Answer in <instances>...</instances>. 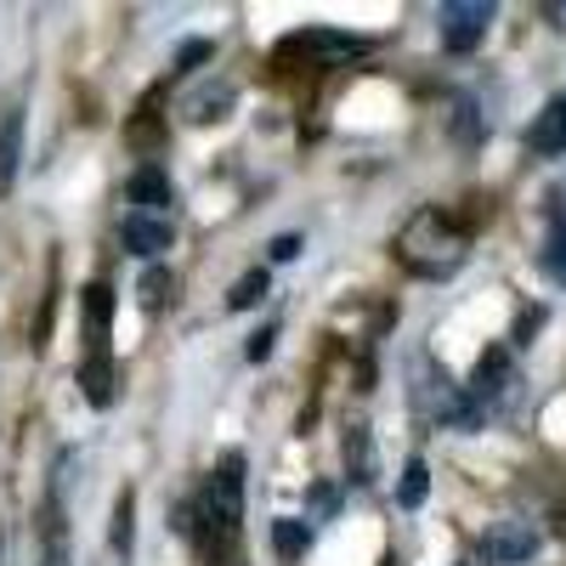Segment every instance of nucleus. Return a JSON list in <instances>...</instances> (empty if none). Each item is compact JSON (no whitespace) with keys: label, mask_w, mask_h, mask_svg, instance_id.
<instances>
[{"label":"nucleus","mask_w":566,"mask_h":566,"mask_svg":"<svg viewBox=\"0 0 566 566\" xmlns=\"http://www.w3.org/2000/svg\"><path fill=\"white\" fill-rule=\"evenodd\" d=\"M397 255H402V266L419 272V277H442V272H453V266L464 261V232H459L442 210H419V216L408 221V232L397 239Z\"/></svg>","instance_id":"f257e3e1"},{"label":"nucleus","mask_w":566,"mask_h":566,"mask_svg":"<svg viewBox=\"0 0 566 566\" xmlns=\"http://www.w3.org/2000/svg\"><path fill=\"white\" fill-rule=\"evenodd\" d=\"M239 510H244V459L227 453V459L216 464L210 488H205V515H210V527L232 533V527H239Z\"/></svg>","instance_id":"f03ea898"},{"label":"nucleus","mask_w":566,"mask_h":566,"mask_svg":"<svg viewBox=\"0 0 566 566\" xmlns=\"http://www.w3.org/2000/svg\"><path fill=\"white\" fill-rule=\"evenodd\" d=\"M488 23H493L488 0H448V7H442V45H448V52H476Z\"/></svg>","instance_id":"7ed1b4c3"},{"label":"nucleus","mask_w":566,"mask_h":566,"mask_svg":"<svg viewBox=\"0 0 566 566\" xmlns=\"http://www.w3.org/2000/svg\"><path fill=\"white\" fill-rule=\"evenodd\" d=\"M538 549V527L533 522H493L482 533V560L488 566H522Z\"/></svg>","instance_id":"20e7f679"},{"label":"nucleus","mask_w":566,"mask_h":566,"mask_svg":"<svg viewBox=\"0 0 566 566\" xmlns=\"http://www.w3.org/2000/svg\"><path fill=\"white\" fill-rule=\"evenodd\" d=\"M295 52H306V57H317V63H340V57L368 52V40H357V34H328V29H306V34L283 40V57H295Z\"/></svg>","instance_id":"39448f33"},{"label":"nucleus","mask_w":566,"mask_h":566,"mask_svg":"<svg viewBox=\"0 0 566 566\" xmlns=\"http://www.w3.org/2000/svg\"><path fill=\"white\" fill-rule=\"evenodd\" d=\"M40 566H69V522H63V493L57 488L40 510Z\"/></svg>","instance_id":"423d86ee"},{"label":"nucleus","mask_w":566,"mask_h":566,"mask_svg":"<svg viewBox=\"0 0 566 566\" xmlns=\"http://www.w3.org/2000/svg\"><path fill=\"white\" fill-rule=\"evenodd\" d=\"M80 391H85L91 408H108V402H114V357H108V346H91V352H85V363H80Z\"/></svg>","instance_id":"0eeeda50"},{"label":"nucleus","mask_w":566,"mask_h":566,"mask_svg":"<svg viewBox=\"0 0 566 566\" xmlns=\"http://www.w3.org/2000/svg\"><path fill=\"white\" fill-rule=\"evenodd\" d=\"M125 244L136 250V255H165L170 244H176V232H170V221H159V216H125Z\"/></svg>","instance_id":"6e6552de"},{"label":"nucleus","mask_w":566,"mask_h":566,"mask_svg":"<svg viewBox=\"0 0 566 566\" xmlns=\"http://www.w3.org/2000/svg\"><path fill=\"white\" fill-rule=\"evenodd\" d=\"M424 408H431L442 424H453V431H476V419H482V413H476V402H464V397H459L448 380L424 391Z\"/></svg>","instance_id":"1a4fd4ad"},{"label":"nucleus","mask_w":566,"mask_h":566,"mask_svg":"<svg viewBox=\"0 0 566 566\" xmlns=\"http://www.w3.org/2000/svg\"><path fill=\"white\" fill-rule=\"evenodd\" d=\"M527 148H533V154H560V148H566V97H555V103L533 119Z\"/></svg>","instance_id":"9d476101"},{"label":"nucleus","mask_w":566,"mask_h":566,"mask_svg":"<svg viewBox=\"0 0 566 566\" xmlns=\"http://www.w3.org/2000/svg\"><path fill=\"white\" fill-rule=\"evenodd\" d=\"M80 312L91 323V346H103L108 323H114V290H108V283H85V290H80Z\"/></svg>","instance_id":"9b49d317"},{"label":"nucleus","mask_w":566,"mask_h":566,"mask_svg":"<svg viewBox=\"0 0 566 566\" xmlns=\"http://www.w3.org/2000/svg\"><path fill=\"white\" fill-rule=\"evenodd\" d=\"M18 159H23V108L0 114V187L18 181Z\"/></svg>","instance_id":"f8f14e48"},{"label":"nucleus","mask_w":566,"mask_h":566,"mask_svg":"<svg viewBox=\"0 0 566 566\" xmlns=\"http://www.w3.org/2000/svg\"><path fill=\"white\" fill-rule=\"evenodd\" d=\"M125 193H130V205H148V210H159V205H170V176H165L159 165H142V170L125 181Z\"/></svg>","instance_id":"ddd939ff"},{"label":"nucleus","mask_w":566,"mask_h":566,"mask_svg":"<svg viewBox=\"0 0 566 566\" xmlns=\"http://www.w3.org/2000/svg\"><path fill=\"white\" fill-rule=\"evenodd\" d=\"M306 544H312V527H306V522H295V515H277V522H272V549H277V560H301Z\"/></svg>","instance_id":"4468645a"},{"label":"nucleus","mask_w":566,"mask_h":566,"mask_svg":"<svg viewBox=\"0 0 566 566\" xmlns=\"http://www.w3.org/2000/svg\"><path fill=\"white\" fill-rule=\"evenodd\" d=\"M424 493H431V470H424V459H408L402 464V482H397V504L402 510H419Z\"/></svg>","instance_id":"2eb2a0df"},{"label":"nucleus","mask_w":566,"mask_h":566,"mask_svg":"<svg viewBox=\"0 0 566 566\" xmlns=\"http://www.w3.org/2000/svg\"><path fill=\"white\" fill-rule=\"evenodd\" d=\"M272 290V277H266V266H255V272H244L239 283H232V295H227V306L232 312H250V306H261V295Z\"/></svg>","instance_id":"dca6fc26"},{"label":"nucleus","mask_w":566,"mask_h":566,"mask_svg":"<svg viewBox=\"0 0 566 566\" xmlns=\"http://www.w3.org/2000/svg\"><path fill=\"white\" fill-rule=\"evenodd\" d=\"M170 290H176V277H170L165 266H148V272H142V283H136L142 306H165V301H170Z\"/></svg>","instance_id":"f3484780"},{"label":"nucleus","mask_w":566,"mask_h":566,"mask_svg":"<svg viewBox=\"0 0 566 566\" xmlns=\"http://www.w3.org/2000/svg\"><path fill=\"white\" fill-rule=\"evenodd\" d=\"M504 374H510V357H504V352L493 346V352H488V357L476 363V391H482V397H493V391H499V380H504Z\"/></svg>","instance_id":"a211bd4d"},{"label":"nucleus","mask_w":566,"mask_h":566,"mask_svg":"<svg viewBox=\"0 0 566 566\" xmlns=\"http://www.w3.org/2000/svg\"><path fill=\"white\" fill-rule=\"evenodd\" d=\"M346 459L357 476L352 482H374V459H368V437H363V424H352V437H346Z\"/></svg>","instance_id":"6ab92c4d"},{"label":"nucleus","mask_w":566,"mask_h":566,"mask_svg":"<svg viewBox=\"0 0 566 566\" xmlns=\"http://www.w3.org/2000/svg\"><path fill=\"white\" fill-rule=\"evenodd\" d=\"M130 515H136V499L119 493V504H114V549H125V555H130Z\"/></svg>","instance_id":"aec40b11"},{"label":"nucleus","mask_w":566,"mask_h":566,"mask_svg":"<svg viewBox=\"0 0 566 566\" xmlns=\"http://www.w3.org/2000/svg\"><path fill=\"white\" fill-rule=\"evenodd\" d=\"M544 266H549L555 277H566V221H555V239H549V250H544Z\"/></svg>","instance_id":"412c9836"},{"label":"nucleus","mask_w":566,"mask_h":566,"mask_svg":"<svg viewBox=\"0 0 566 566\" xmlns=\"http://www.w3.org/2000/svg\"><path fill=\"white\" fill-rule=\"evenodd\" d=\"M210 57H216L210 40H187L181 52H176V69H199V63H210Z\"/></svg>","instance_id":"4be33fe9"},{"label":"nucleus","mask_w":566,"mask_h":566,"mask_svg":"<svg viewBox=\"0 0 566 566\" xmlns=\"http://www.w3.org/2000/svg\"><path fill=\"white\" fill-rule=\"evenodd\" d=\"M125 136L136 142V148H154V142H159V125H154V114H142V119H136Z\"/></svg>","instance_id":"5701e85b"},{"label":"nucleus","mask_w":566,"mask_h":566,"mask_svg":"<svg viewBox=\"0 0 566 566\" xmlns=\"http://www.w3.org/2000/svg\"><path fill=\"white\" fill-rule=\"evenodd\" d=\"M272 340H277V328H255V335H250V363L272 357Z\"/></svg>","instance_id":"b1692460"},{"label":"nucleus","mask_w":566,"mask_h":566,"mask_svg":"<svg viewBox=\"0 0 566 566\" xmlns=\"http://www.w3.org/2000/svg\"><path fill=\"white\" fill-rule=\"evenodd\" d=\"M301 255V239L295 232H283V239H272V261H295Z\"/></svg>","instance_id":"393cba45"},{"label":"nucleus","mask_w":566,"mask_h":566,"mask_svg":"<svg viewBox=\"0 0 566 566\" xmlns=\"http://www.w3.org/2000/svg\"><path fill=\"white\" fill-rule=\"evenodd\" d=\"M386 566H391V560H386Z\"/></svg>","instance_id":"a878e982"}]
</instances>
